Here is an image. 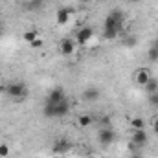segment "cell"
<instances>
[{
	"mask_svg": "<svg viewBox=\"0 0 158 158\" xmlns=\"http://www.w3.org/2000/svg\"><path fill=\"white\" fill-rule=\"evenodd\" d=\"M70 110V101L64 98L59 103H46L44 105V116L46 118H61L64 114H68Z\"/></svg>",
	"mask_w": 158,
	"mask_h": 158,
	"instance_id": "obj_1",
	"label": "cell"
},
{
	"mask_svg": "<svg viewBox=\"0 0 158 158\" xmlns=\"http://www.w3.org/2000/svg\"><path fill=\"white\" fill-rule=\"evenodd\" d=\"M6 94L9 98H13V99H20V98H24L28 94V88H26L24 83H9L6 86Z\"/></svg>",
	"mask_w": 158,
	"mask_h": 158,
	"instance_id": "obj_2",
	"label": "cell"
},
{
	"mask_svg": "<svg viewBox=\"0 0 158 158\" xmlns=\"http://www.w3.org/2000/svg\"><path fill=\"white\" fill-rule=\"evenodd\" d=\"M98 140H99L101 145L112 143V142H114V131H112L110 127H103V129L99 131V134H98Z\"/></svg>",
	"mask_w": 158,
	"mask_h": 158,
	"instance_id": "obj_3",
	"label": "cell"
},
{
	"mask_svg": "<svg viewBox=\"0 0 158 158\" xmlns=\"http://www.w3.org/2000/svg\"><path fill=\"white\" fill-rule=\"evenodd\" d=\"M66 96H64V90L61 88V86H55V88H52L50 92H48V96H46V103H59L61 99H64Z\"/></svg>",
	"mask_w": 158,
	"mask_h": 158,
	"instance_id": "obj_4",
	"label": "cell"
},
{
	"mask_svg": "<svg viewBox=\"0 0 158 158\" xmlns=\"http://www.w3.org/2000/svg\"><path fill=\"white\" fill-rule=\"evenodd\" d=\"M52 151H53L55 155H64V153H68V151H70V142H68V140H64V138H59V140L53 143Z\"/></svg>",
	"mask_w": 158,
	"mask_h": 158,
	"instance_id": "obj_5",
	"label": "cell"
},
{
	"mask_svg": "<svg viewBox=\"0 0 158 158\" xmlns=\"http://www.w3.org/2000/svg\"><path fill=\"white\" fill-rule=\"evenodd\" d=\"M92 37H94V30H92L90 26L79 28V31H77V42H79V44H86Z\"/></svg>",
	"mask_w": 158,
	"mask_h": 158,
	"instance_id": "obj_6",
	"label": "cell"
},
{
	"mask_svg": "<svg viewBox=\"0 0 158 158\" xmlns=\"http://www.w3.org/2000/svg\"><path fill=\"white\" fill-rule=\"evenodd\" d=\"M151 77H153V76H151V72H149L147 68H140V70H136V74H134V81H136L140 86H145L147 81Z\"/></svg>",
	"mask_w": 158,
	"mask_h": 158,
	"instance_id": "obj_7",
	"label": "cell"
},
{
	"mask_svg": "<svg viewBox=\"0 0 158 158\" xmlns=\"http://www.w3.org/2000/svg\"><path fill=\"white\" fill-rule=\"evenodd\" d=\"M70 13H72V9H68V7H61V9H57V13H55V20H57V24H59V26L68 24V20H70Z\"/></svg>",
	"mask_w": 158,
	"mask_h": 158,
	"instance_id": "obj_8",
	"label": "cell"
},
{
	"mask_svg": "<svg viewBox=\"0 0 158 158\" xmlns=\"http://www.w3.org/2000/svg\"><path fill=\"white\" fill-rule=\"evenodd\" d=\"M132 143L134 145H145L147 143V134H145L143 129H136L132 132Z\"/></svg>",
	"mask_w": 158,
	"mask_h": 158,
	"instance_id": "obj_9",
	"label": "cell"
},
{
	"mask_svg": "<svg viewBox=\"0 0 158 158\" xmlns=\"http://www.w3.org/2000/svg\"><path fill=\"white\" fill-rule=\"evenodd\" d=\"M74 50H76V42H74L72 39H64L63 42H61V53H64V55H72Z\"/></svg>",
	"mask_w": 158,
	"mask_h": 158,
	"instance_id": "obj_10",
	"label": "cell"
},
{
	"mask_svg": "<svg viewBox=\"0 0 158 158\" xmlns=\"http://www.w3.org/2000/svg\"><path fill=\"white\" fill-rule=\"evenodd\" d=\"M83 98H85L86 101H96V99L99 98V90H98V88H86L85 94H83Z\"/></svg>",
	"mask_w": 158,
	"mask_h": 158,
	"instance_id": "obj_11",
	"label": "cell"
},
{
	"mask_svg": "<svg viewBox=\"0 0 158 158\" xmlns=\"http://www.w3.org/2000/svg\"><path fill=\"white\" fill-rule=\"evenodd\" d=\"M118 35H119L118 28H105V30H103V37H105V39H109V40H114Z\"/></svg>",
	"mask_w": 158,
	"mask_h": 158,
	"instance_id": "obj_12",
	"label": "cell"
},
{
	"mask_svg": "<svg viewBox=\"0 0 158 158\" xmlns=\"http://www.w3.org/2000/svg\"><path fill=\"white\" fill-rule=\"evenodd\" d=\"M121 42H123V46H125V48H134V46L138 44V39H136L134 35H123Z\"/></svg>",
	"mask_w": 158,
	"mask_h": 158,
	"instance_id": "obj_13",
	"label": "cell"
},
{
	"mask_svg": "<svg viewBox=\"0 0 158 158\" xmlns=\"http://www.w3.org/2000/svg\"><path fill=\"white\" fill-rule=\"evenodd\" d=\"M145 88V92L147 94H153V92H158V81L155 77H151L149 81H147V85L143 86Z\"/></svg>",
	"mask_w": 158,
	"mask_h": 158,
	"instance_id": "obj_14",
	"label": "cell"
},
{
	"mask_svg": "<svg viewBox=\"0 0 158 158\" xmlns=\"http://www.w3.org/2000/svg\"><path fill=\"white\" fill-rule=\"evenodd\" d=\"M77 123H79V127H90L94 123V119H92V116H88V114H83V116L77 118Z\"/></svg>",
	"mask_w": 158,
	"mask_h": 158,
	"instance_id": "obj_15",
	"label": "cell"
},
{
	"mask_svg": "<svg viewBox=\"0 0 158 158\" xmlns=\"http://www.w3.org/2000/svg\"><path fill=\"white\" fill-rule=\"evenodd\" d=\"M22 37H24V40H26V42H30V44H31L33 40L37 39V37H39V33H37L35 30H30V31H26V33H24Z\"/></svg>",
	"mask_w": 158,
	"mask_h": 158,
	"instance_id": "obj_16",
	"label": "cell"
},
{
	"mask_svg": "<svg viewBox=\"0 0 158 158\" xmlns=\"http://www.w3.org/2000/svg\"><path fill=\"white\" fill-rule=\"evenodd\" d=\"M147 57H149V61L156 63V61H158V48L151 46V48H149V53H147Z\"/></svg>",
	"mask_w": 158,
	"mask_h": 158,
	"instance_id": "obj_17",
	"label": "cell"
},
{
	"mask_svg": "<svg viewBox=\"0 0 158 158\" xmlns=\"http://www.w3.org/2000/svg\"><path fill=\"white\" fill-rule=\"evenodd\" d=\"M143 125H145V121H143L142 118H134L132 121H131V127H132L134 131H136V129H143Z\"/></svg>",
	"mask_w": 158,
	"mask_h": 158,
	"instance_id": "obj_18",
	"label": "cell"
},
{
	"mask_svg": "<svg viewBox=\"0 0 158 158\" xmlns=\"http://www.w3.org/2000/svg\"><path fill=\"white\" fill-rule=\"evenodd\" d=\"M9 155V145L7 143H0V158H6Z\"/></svg>",
	"mask_w": 158,
	"mask_h": 158,
	"instance_id": "obj_19",
	"label": "cell"
},
{
	"mask_svg": "<svg viewBox=\"0 0 158 158\" xmlns=\"http://www.w3.org/2000/svg\"><path fill=\"white\" fill-rule=\"evenodd\" d=\"M149 96V103L153 105V107H156L158 109V92H153V94H147Z\"/></svg>",
	"mask_w": 158,
	"mask_h": 158,
	"instance_id": "obj_20",
	"label": "cell"
},
{
	"mask_svg": "<svg viewBox=\"0 0 158 158\" xmlns=\"http://www.w3.org/2000/svg\"><path fill=\"white\" fill-rule=\"evenodd\" d=\"M31 48H42V40H40L39 37H37V39L31 42Z\"/></svg>",
	"mask_w": 158,
	"mask_h": 158,
	"instance_id": "obj_21",
	"label": "cell"
},
{
	"mask_svg": "<svg viewBox=\"0 0 158 158\" xmlns=\"http://www.w3.org/2000/svg\"><path fill=\"white\" fill-rule=\"evenodd\" d=\"M153 131H155V132L158 134V118L153 119Z\"/></svg>",
	"mask_w": 158,
	"mask_h": 158,
	"instance_id": "obj_22",
	"label": "cell"
},
{
	"mask_svg": "<svg viewBox=\"0 0 158 158\" xmlns=\"http://www.w3.org/2000/svg\"><path fill=\"white\" fill-rule=\"evenodd\" d=\"M101 125H103V127H109V125H110V119H109V118H103V119H101Z\"/></svg>",
	"mask_w": 158,
	"mask_h": 158,
	"instance_id": "obj_23",
	"label": "cell"
},
{
	"mask_svg": "<svg viewBox=\"0 0 158 158\" xmlns=\"http://www.w3.org/2000/svg\"><path fill=\"white\" fill-rule=\"evenodd\" d=\"M151 46H155V48H158V37L155 40H153V44H151Z\"/></svg>",
	"mask_w": 158,
	"mask_h": 158,
	"instance_id": "obj_24",
	"label": "cell"
},
{
	"mask_svg": "<svg viewBox=\"0 0 158 158\" xmlns=\"http://www.w3.org/2000/svg\"><path fill=\"white\" fill-rule=\"evenodd\" d=\"M132 158H142V156H138V155H134V156H132Z\"/></svg>",
	"mask_w": 158,
	"mask_h": 158,
	"instance_id": "obj_25",
	"label": "cell"
},
{
	"mask_svg": "<svg viewBox=\"0 0 158 158\" xmlns=\"http://www.w3.org/2000/svg\"><path fill=\"white\" fill-rule=\"evenodd\" d=\"M131 2H142V0H131Z\"/></svg>",
	"mask_w": 158,
	"mask_h": 158,
	"instance_id": "obj_26",
	"label": "cell"
}]
</instances>
